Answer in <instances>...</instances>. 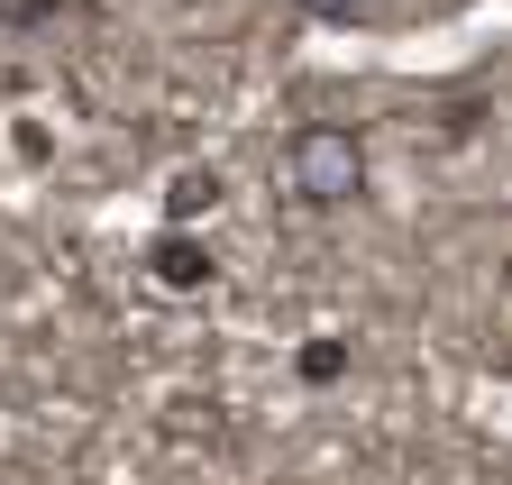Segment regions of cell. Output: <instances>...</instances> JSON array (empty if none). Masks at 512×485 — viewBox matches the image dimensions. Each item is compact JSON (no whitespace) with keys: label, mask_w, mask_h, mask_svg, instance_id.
I'll return each mask as SVG.
<instances>
[{"label":"cell","mask_w":512,"mask_h":485,"mask_svg":"<svg viewBox=\"0 0 512 485\" xmlns=\"http://www.w3.org/2000/svg\"><path fill=\"white\" fill-rule=\"evenodd\" d=\"M284 193L302 211H348L366 193V138L348 119H302L284 138Z\"/></svg>","instance_id":"cell-1"},{"label":"cell","mask_w":512,"mask_h":485,"mask_svg":"<svg viewBox=\"0 0 512 485\" xmlns=\"http://www.w3.org/2000/svg\"><path fill=\"white\" fill-rule=\"evenodd\" d=\"M147 275H156L165 293H211V284H220V257L202 248V238H183V229H165L156 248H147Z\"/></svg>","instance_id":"cell-2"},{"label":"cell","mask_w":512,"mask_h":485,"mask_svg":"<svg viewBox=\"0 0 512 485\" xmlns=\"http://www.w3.org/2000/svg\"><path fill=\"white\" fill-rule=\"evenodd\" d=\"M202 211H220V174L211 165H183L174 184H165V220L183 229V220H202Z\"/></svg>","instance_id":"cell-3"},{"label":"cell","mask_w":512,"mask_h":485,"mask_svg":"<svg viewBox=\"0 0 512 485\" xmlns=\"http://www.w3.org/2000/svg\"><path fill=\"white\" fill-rule=\"evenodd\" d=\"M293 376H302V385H339V376H348V339H311V348L293 357Z\"/></svg>","instance_id":"cell-4"},{"label":"cell","mask_w":512,"mask_h":485,"mask_svg":"<svg viewBox=\"0 0 512 485\" xmlns=\"http://www.w3.org/2000/svg\"><path fill=\"white\" fill-rule=\"evenodd\" d=\"M302 10H320V19H366L375 0H302Z\"/></svg>","instance_id":"cell-5"}]
</instances>
